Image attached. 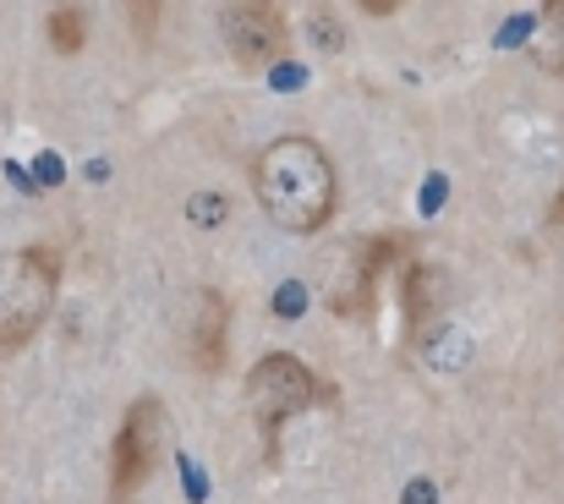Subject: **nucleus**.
I'll list each match as a JSON object with an SVG mask.
<instances>
[{
	"instance_id": "nucleus-11",
	"label": "nucleus",
	"mask_w": 564,
	"mask_h": 504,
	"mask_svg": "<svg viewBox=\"0 0 564 504\" xmlns=\"http://www.w3.org/2000/svg\"><path fill=\"white\" fill-rule=\"evenodd\" d=\"M549 242H554V253H560V264H564V186L554 192V203H549Z\"/></svg>"
},
{
	"instance_id": "nucleus-3",
	"label": "nucleus",
	"mask_w": 564,
	"mask_h": 504,
	"mask_svg": "<svg viewBox=\"0 0 564 504\" xmlns=\"http://www.w3.org/2000/svg\"><path fill=\"white\" fill-rule=\"evenodd\" d=\"M61 297V253L55 247H17L0 253V351H17L44 330Z\"/></svg>"
},
{
	"instance_id": "nucleus-9",
	"label": "nucleus",
	"mask_w": 564,
	"mask_h": 504,
	"mask_svg": "<svg viewBox=\"0 0 564 504\" xmlns=\"http://www.w3.org/2000/svg\"><path fill=\"white\" fill-rule=\"evenodd\" d=\"M532 61L549 72V77H564V0H549L543 6V28L532 39Z\"/></svg>"
},
{
	"instance_id": "nucleus-6",
	"label": "nucleus",
	"mask_w": 564,
	"mask_h": 504,
	"mask_svg": "<svg viewBox=\"0 0 564 504\" xmlns=\"http://www.w3.org/2000/svg\"><path fill=\"white\" fill-rule=\"evenodd\" d=\"M219 28L241 72H263L291 55V17L274 0H236L219 11Z\"/></svg>"
},
{
	"instance_id": "nucleus-12",
	"label": "nucleus",
	"mask_w": 564,
	"mask_h": 504,
	"mask_svg": "<svg viewBox=\"0 0 564 504\" xmlns=\"http://www.w3.org/2000/svg\"><path fill=\"white\" fill-rule=\"evenodd\" d=\"M362 11H368V17H389L394 6H389V0H362Z\"/></svg>"
},
{
	"instance_id": "nucleus-2",
	"label": "nucleus",
	"mask_w": 564,
	"mask_h": 504,
	"mask_svg": "<svg viewBox=\"0 0 564 504\" xmlns=\"http://www.w3.org/2000/svg\"><path fill=\"white\" fill-rule=\"evenodd\" d=\"M313 406H340V389L324 384L302 356L269 351L263 362H252V373H247V411H252V422L263 433V461L269 467L280 461V428L291 417L313 411Z\"/></svg>"
},
{
	"instance_id": "nucleus-5",
	"label": "nucleus",
	"mask_w": 564,
	"mask_h": 504,
	"mask_svg": "<svg viewBox=\"0 0 564 504\" xmlns=\"http://www.w3.org/2000/svg\"><path fill=\"white\" fill-rule=\"evenodd\" d=\"M405 258H411V236H400V230H389V236H362V242L340 258V269H335L329 313H335V319H351V324H373L383 275L400 269Z\"/></svg>"
},
{
	"instance_id": "nucleus-10",
	"label": "nucleus",
	"mask_w": 564,
	"mask_h": 504,
	"mask_svg": "<svg viewBox=\"0 0 564 504\" xmlns=\"http://www.w3.org/2000/svg\"><path fill=\"white\" fill-rule=\"evenodd\" d=\"M50 44H55L61 55H77V50L88 44V11H83V6H55V11H50Z\"/></svg>"
},
{
	"instance_id": "nucleus-7",
	"label": "nucleus",
	"mask_w": 564,
	"mask_h": 504,
	"mask_svg": "<svg viewBox=\"0 0 564 504\" xmlns=\"http://www.w3.org/2000/svg\"><path fill=\"white\" fill-rule=\"evenodd\" d=\"M182 356H187L192 373L214 378L230 356V302L214 291V286H197L187 297V313H182Z\"/></svg>"
},
{
	"instance_id": "nucleus-4",
	"label": "nucleus",
	"mask_w": 564,
	"mask_h": 504,
	"mask_svg": "<svg viewBox=\"0 0 564 504\" xmlns=\"http://www.w3.org/2000/svg\"><path fill=\"white\" fill-rule=\"evenodd\" d=\"M165 400L160 395H138L110 439V504L138 500V489L154 478L160 455H165Z\"/></svg>"
},
{
	"instance_id": "nucleus-8",
	"label": "nucleus",
	"mask_w": 564,
	"mask_h": 504,
	"mask_svg": "<svg viewBox=\"0 0 564 504\" xmlns=\"http://www.w3.org/2000/svg\"><path fill=\"white\" fill-rule=\"evenodd\" d=\"M444 313V269L427 258L400 264V330L405 340H422Z\"/></svg>"
},
{
	"instance_id": "nucleus-1",
	"label": "nucleus",
	"mask_w": 564,
	"mask_h": 504,
	"mask_svg": "<svg viewBox=\"0 0 564 504\" xmlns=\"http://www.w3.org/2000/svg\"><path fill=\"white\" fill-rule=\"evenodd\" d=\"M252 192L263 203V214L291 230V236H313L335 219L340 208V175L335 160L324 154V143L313 138H274L258 160H252Z\"/></svg>"
}]
</instances>
